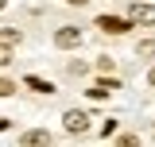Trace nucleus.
Here are the masks:
<instances>
[{"instance_id":"3","label":"nucleus","mask_w":155,"mask_h":147,"mask_svg":"<svg viewBox=\"0 0 155 147\" xmlns=\"http://www.w3.org/2000/svg\"><path fill=\"white\" fill-rule=\"evenodd\" d=\"M62 120H66V132H74V136H78V132H85V128H89V116H85L81 109H70L66 116H62Z\"/></svg>"},{"instance_id":"15","label":"nucleus","mask_w":155,"mask_h":147,"mask_svg":"<svg viewBox=\"0 0 155 147\" xmlns=\"http://www.w3.org/2000/svg\"><path fill=\"white\" fill-rule=\"evenodd\" d=\"M70 4H85V0H70Z\"/></svg>"},{"instance_id":"4","label":"nucleus","mask_w":155,"mask_h":147,"mask_svg":"<svg viewBox=\"0 0 155 147\" xmlns=\"http://www.w3.org/2000/svg\"><path fill=\"white\" fill-rule=\"evenodd\" d=\"M97 27H101V31H109V35H124V31H128V23H124V19H116V16H101V19H97Z\"/></svg>"},{"instance_id":"5","label":"nucleus","mask_w":155,"mask_h":147,"mask_svg":"<svg viewBox=\"0 0 155 147\" xmlns=\"http://www.w3.org/2000/svg\"><path fill=\"white\" fill-rule=\"evenodd\" d=\"M113 89H120V85H116L113 77H109V81H105V77H101V81H97L93 89H89V97H93V101H105V97H109V93H113Z\"/></svg>"},{"instance_id":"12","label":"nucleus","mask_w":155,"mask_h":147,"mask_svg":"<svg viewBox=\"0 0 155 147\" xmlns=\"http://www.w3.org/2000/svg\"><path fill=\"white\" fill-rule=\"evenodd\" d=\"M4 128H8V116H0V132H4Z\"/></svg>"},{"instance_id":"2","label":"nucleus","mask_w":155,"mask_h":147,"mask_svg":"<svg viewBox=\"0 0 155 147\" xmlns=\"http://www.w3.org/2000/svg\"><path fill=\"white\" fill-rule=\"evenodd\" d=\"M54 43L62 47V51H70V47L81 43V31H78V27H58V31H54Z\"/></svg>"},{"instance_id":"8","label":"nucleus","mask_w":155,"mask_h":147,"mask_svg":"<svg viewBox=\"0 0 155 147\" xmlns=\"http://www.w3.org/2000/svg\"><path fill=\"white\" fill-rule=\"evenodd\" d=\"M12 43H4V39H0V66H8V62H12Z\"/></svg>"},{"instance_id":"11","label":"nucleus","mask_w":155,"mask_h":147,"mask_svg":"<svg viewBox=\"0 0 155 147\" xmlns=\"http://www.w3.org/2000/svg\"><path fill=\"white\" fill-rule=\"evenodd\" d=\"M12 93H16V85H12V81H4V77H0V97H12Z\"/></svg>"},{"instance_id":"6","label":"nucleus","mask_w":155,"mask_h":147,"mask_svg":"<svg viewBox=\"0 0 155 147\" xmlns=\"http://www.w3.org/2000/svg\"><path fill=\"white\" fill-rule=\"evenodd\" d=\"M23 85H27V89H35V93H54V85H51V81H43V77H35V74H27V77H23Z\"/></svg>"},{"instance_id":"10","label":"nucleus","mask_w":155,"mask_h":147,"mask_svg":"<svg viewBox=\"0 0 155 147\" xmlns=\"http://www.w3.org/2000/svg\"><path fill=\"white\" fill-rule=\"evenodd\" d=\"M66 74H70V77H81V74H85V62H70Z\"/></svg>"},{"instance_id":"7","label":"nucleus","mask_w":155,"mask_h":147,"mask_svg":"<svg viewBox=\"0 0 155 147\" xmlns=\"http://www.w3.org/2000/svg\"><path fill=\"white\" fill-rule=\"evenodd\" d=\"M23 143H27V147H39V143H51V132L35 128V132H27V136H23Z\"/></svg>"},{"instance_id":"14","label":"nucleus","mask_w":155,"mask_h":147,"mask_svg":"<svg viewBox=\"0 0 155 147\" xmlns=\"http://www.w3.org/2000/svg\"><path fill=\"white\" fill-rule=\"evenodd\" d=\"M4 8H8V0H0V12H4Z\"/></svg>"},{"instance_id":"9","label":"nucleus","mask_w":155,"mask_h":147,"mask_svg":"<svg viewBox=\"0 0 155 147\" xmlns=\"http://www.w3.org/2000/svg\"><path fill=\"white\" fill-rule=\"evenodd\" d=\"M0 39H4V43H12V47H16V43H19V31H16V27H0Z\"/></svg>"},{"instance_id":"1","label":"nucleus","mask_w":155,"mask_h":147,"mask_svg":"<svg viewBox=\"0 0 155 147\" xmlns=\"http://www.w3.org/2000/svg\"><path fill=\"white\" fill-rule=\"evenodd\" d=\"M128 19L132 23H143V27H155V4H140L136 0L132 8H128Z\"/></svg>"},{"instance_id":"13","label":"nucleus","mask_w":155,"mask_h":147,"mask_svg":"<svg viewBox=\"0 0 155 147\" xmlns=\"http://www.w3.org/2000/svg\"><path fill=\"white\" fill-rule=\"evenodd\" d=\"M147 81H151V85H155V66H151V74H147Z\"/></svg>"}]
</instances>
